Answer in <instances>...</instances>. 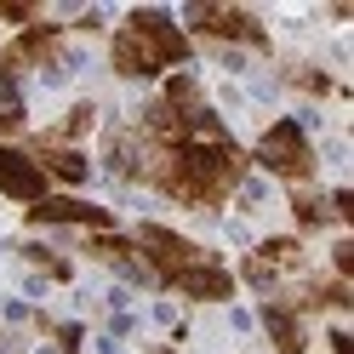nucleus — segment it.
<instances>
[{"label": "nucleus", "mask_w": 354, "mask_h": 354, "mask_svg": "<svg viewBox=\"0 0 354 354\" xmlns=\"http://www.w3.org/2000/svg\"><path fill=\"white\" fill-rule=\"evenodd\" d=\"M0 24L29 29V24H40V6H35V0H0Z\"/></svg>", "instance_id": "obj_17"}, {"label": "nucleus", "mask_w": 354, "mask_h": 354, "mask_svg": "<svg viewBox=\"0 0 354 354\" xmlns=\"http://www.w3.org/2000/svg\"><path fill=\"white\" fill-rule=\"evenodd\" d=\"M143 177L183 206H223L246 177V154H240L234 138H217V143L189 138L177 149H149Z\"/></svg>", "instance_id": "obj_1"}, {"label": "nucleus", "mask_w": 354, "mask_h": 354, "mask_svg": "<svg viewBox=\"0 0 354 354\" xmlns=\"http://www.w3.org/2000/svg\"><path fill=\"white\" fill-rule=\"evenodd\" d=\"M92 120H97V109H92V103H75L69 115H63V120H57L52 131H40L35 143H57V149H69L75 138H86V131H92Z\"/></svg>", "instance_id": "obj_15"}, {"label": "nucleus", "mask_w": 354, "mask_h": 354, "mask_svg": "<svg viewBox=\"0 0 354 354\" xmlns=\"http://www.w3.org/2000/svg\"><path fill=\"white\" fill-rule=\"evenodd\" d=\"M189 29H194V35H206V40H223V46L269 52V29H263L246 6H223V0H194V6H189Z\"/></svg>", "instance_id": "obj_4"}, {"label": "nucleus", "mask_w": 354, "mask_h": 354, "mask_svg": "<svg viewBox=\"0 0 354 354\" xmlns=\"http://www.w3.org/2000/svg\"><path fill=\"white\" fill-rule=\"evenodd\" d=\"M331 269H337L343 286L354 280V240H337V246H331Z\"/></svg>", "instance_id": "obj_20"}, {"label": "nucleus", "mask_w": 354, "mask_h": 354, "mask_svg": "<svg viewBox=\"0 0 354 354\" xmlns=\"http://www.w3.org/2000/svg\"><path fill=\"white\" fill-rule=\"evenodd\" d=\"M86 252L103 257V263H115V269H126V274H138V280H154V274L143 269L138 246H131V240H120V234H92V240H86Z\"/></svg>", "instance_id": "obj_14"}, {"label": "nucleus", "mask_w": 354, "mask_h": 354, "mask_svg": "<svg viewBox=\"0 0 354 354\" xmlns=\"http://www.w3.org/2000/svg\"><path fill=\"white\" fill-rule=\"evenodd\" d=\"M303 263V240L297 234H274V240H263V246L240 263V280H252V286H274L280 274H292Z\"/></svg>", "instance_id": "obj_7"}, {"label": "nucleus", "mask_w": 354, "mask_h": 354, "mask_svg": "<svg viewBox=\"0 0 354 354\" xmlns=\"http://www.w3.org/2000/svg\"><path fill=\"white\" fill-rule=\"evenodd\" d=\"M257 166L286 177V183H297V189H308V183H315V149H308L303 126L297 120H274L257 138Z\"/></svg>", "instance_id": "obj_3"}, {"label": "nucleus", "mask_w": 354, "mask_h": 354, "mask_svg": "<svg viewBox=\"0 0 354 354\" xmlns=\"http://www.w3.org/2000/svg\"><path fill=\"white\" fill-rule=\"evenodd\" d=\"M189 35L171 24L166 12H149L138 6L126 17V29L115 35V46H109V63H115V75L126 80H154V75H166L177 69V63H189Z\"/></svg>", "instance_id": "obj_2"}, {"label": "nucleus", "mask_w": 354, "mask_h": 354, "mask_svg": "<svg viewBox=\"0 0 354 354\" xmlns=\"http://www.w3.org/2000/svg\"><path fill=\"white\" fill-rule=\"evenodd\" d=\"M286 80H292V86H303L308 97H326V92H331V75H320V69H308V63H303V69H292Z\"/></svg>", "instance_id": "obj_19"}, {"label": "nucleus", "mask_w": 354, "mask_h": 354, "mask_svg": "<svg viewBox=\"0 0 354 354\" xmlns=\"http://www.w3.org/2000/svg\"><path fill=\"white\" fill-rule=\"evenodd\" d=\"M131 246H138L143 269H149L154 280H166V286H171L177 274H183V269H194V263H206V252L194 246L189 234H177V229H160V223H143Z\"/></svg>", "instance_id": "obj_5"}, {"label": "nucleus", "mask_w": 354, "mask_h": 354, "mask_svg": "<svg viewBox=\"0 0 354 354\" xmlns=\"http://www.w3.org/2000/svg\"><path fill=\"white\" fill-rule=\"evenodd\" d=\"M348 303H354V292H348V286H343L337 274H331V280H308V286H297L286 308H292V315H315V308H337V315H343Z\"/></svg>", "instance_id": "obj_11"}, {"label": "nucleus", "mask_w": 354, "mask_h": 354, "mask_svg": "<svg viewBox=\"0 0 354 354\" xmlns=\"http://www.w3.org/2000/svg\"><path fill=\"white\" fill-rule=\"evenodd\" d=\"M29 223H35V229L80 223V229H92V234H109V229H115V212H109V206H92V201H75V194H46V201L29 206Z\"/></svg>", "instance_id": "obj_6"}, {"label": "nucleus", "mask_w": 354, "mask_h": 354, "mask_svg": "<svg viewBox=\"0 0 354 354\" xmlns=\"http://www.w3.org/2000/svg\"><path fill=\"white\" fill-rule=\"evenodd\" d=\"M263 331H269V343H274L280 354H303V348H308L303 320H297L286 303H269V308H263Z\"/></svg>", "instance_id": "obj_13"}, {"label": "nucleus", "mask_w": 354, "mask_h": 354, "mask_svg": "<svg viewBox=\"0 0 354 354\" xmlns=\"http://www.w3.org/2000/svg\"><path fill=\"white\" fill-rule=\"evenodd\" d=\"M331 354H354V343H348V331H343V326L331 331Z\"/></svg>", "instance_id": "obj_22"}, {"label": "nucleus", "mask_w": 354, "mask_h": 354, "mask_svg": "<svg viewBox=\"0 0 354 354\" xmlns=\"http://www.w3.org/2000/svg\"><path fill=\"white\" fill-rule=\"evenodd\" d=\"M171 286H177L183 297H194V303H229V297H234V274H229L217 257H206V263H194V269H183Z\"/></svg>", "instance_id": "obj_9"}, {"label": "nucleus", "mask_w": 354, "mask_h": 354, "mask_svg": "<svg viewBox=\"0 0 354 354\" xmlns=\"http://www.w3.org/2000/svg\"><path fill=\"white\" fill-rule=\"evenodd\" d=\"M57 46H63V29H57V24H29V29L6 46V63H12V75H17V69H35V63H52Z\"/></svg>", "instance_id": "obj_10"}, {"label": "nucleus", "mask_w": 354, "mask_h": 354, "mask_svg": "<svg viewBox=\"0 0 354 354\" xmlns=\"http://www.w3.org/2000/svg\"><path fill=\"white\" fill-rule=\"evenodd\" d=\"M24 257H29V263H40V269H46L52 280H69V263H63L57 252H46V246H35V240L24 246Z\"/></svg>", "instance_id": "obj_18"}, {"label": "nucleus", "mask_w": 354, "mask_h": 354, "mask_svg": "<svg viewBox=\"0 0 354 354\" xmlns=\"http://www.w3.org/2000/svg\"><path fill=\"white\" fill-rule=\"evenodd\" d=\"M57 343H63V354H75L80 348V326H57Z\"/></svg>", "instance_id": "obj_21"}, {"label": "nucleus", "mask_w": 354, "mask_h": 354, "mask_svg": "<svg viewBox=\"0 0 354 354\" xmlns=\"http://www.w3.org/2000/svg\"><path fill=\"white\" fill-rule=\"evenodd\" d=\"M46 171H40L24 149H12V143H0V194L6 201H24V206H35V201H46Z\"/></svg>", "instance_id": "obj_8"}, {"label": "nucleus", "mask_w": 354, "mask_h": 354, "mask_svg": "<svg viewBox=\"0 0 354 354\" xmlns=\"http://www.w3.org/2000/svg\"><path fill=\"white\" fill-rule=\"evenodd\" d=\"M292 217L303 229H326V223H337L331 217V201L326 194H315V189H292Z\"/></svg>", "instance_id": "obj_16"}, {"label": "nucleus", "mask_w": 354, "mask_h": 354, "mask_svg": "<svg viewBox=\"0 0 354 354\" xmlns=\"http://www.w3.org/2000/svg\"><path fill=\"white\" fill-rule=\"evenodd\" d=\"M29 160L46 171V183L57 177V183H86V154L80 149H57V143H35Z\"/></svg>", "instance_id": "obj_12"}]
</instances>
